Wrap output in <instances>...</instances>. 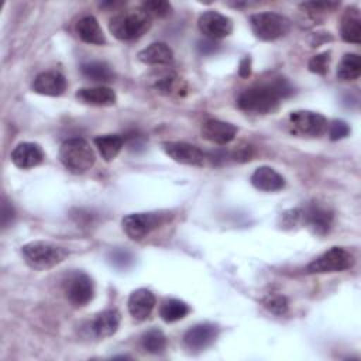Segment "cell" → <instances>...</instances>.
I'll return each mask as SVG.
<instances>
[{"mask_svg": "<svg viewBox=\"0 0 361 361\" xmlns=\"http://www.w3.org/2000/svg\"><path fill=\"white\" fill-rule=\"evenodd\" d=\"M293 93L292 86L283 78H275L269 82L257 83L240 93L237 106L250 114H267L274 111L281 99Z\"/></svg>", "mask_w": 361, "mask_h": 361, "instance_id": "6da1fadb", "label": "cell"}, {"mask_svg": "<svg viewBox=\"0 0 361 361\" xmlns=\"http://www.w3.org/2000/svg\"><path fill=\"white\" fill-rule=\"evenodd\" d=\"M151 27V17L142 10L120 11L109 23L110 32L121 41H133L145 34Z\"/></svg>", "mask_w": 361, "mask_h": 361, "instance_id": "7a4b0ae2", "label": "cell"}, {"mask_svg": "<svg viewBox=\"0 0 361 361\" xmlns=\"http://www.w3.org/2000/svg\"><path fill=\"white\" fill-rule=\"evenodd\" d=\"M59 159L72 173H83L94 165L96 154L86 140L69 138L59 148Z\"/></svg>", "mask_w": 361, "mask_h": 361, "instance_id": "3957f363", "label": "cell"}, {"mask_svg": "<svg viewBox=\"0 0 361 361\" xmlns=\"http://www.w3.org/2000/svg\"><path fill=\"white\" fill-rule=\"evenodd\" d=\"M21 254L30 268L45 271L62 262L68 252L62 247L47 241H31L21 248Z\"/></svg>", "mask_w": 361, "mask_h": 361, "instance_id": "277c9868", "label": "cell"}, {"mask_svg": "<svg viewBox=\"0 0 361 361\" xmlns=\"http://www.w3.org/2000/svg\"><path fill=\"white\" fill-rule=\"evenodd\" d=\"M250 25L254 35L261 41H274L289 31L290 21L282 14L264 11L252 14L250 17Z\"/></svg>", "mask_w": 361, "mask_h": 361, "instance_id": "5b68a950", "label": "cell"}, {"mask_svg": "<svg viewBox=\"0 0 361 361\" xmlns=\"http://www.w3.org/2000/svg\"><path fill=\"white\" fill-rule=\"evenodd\" d=\"M353 264H354V258L347 250L341 247H331L330 250L316 257L312 262H309L306 267V272L307 274L341 272L344 269H348Z\"/></svg>", "mask_w": 361, "mask_h": 361, "instance_id": "8992f818", "label": "cell"}, {"mask_svg": "<svg viewBox=\"0 0 361 361\" xmlns=\"http://www.w3.org/2000/svg\"><path fill=\"white\" fill-rule=\"evenodd\" d=\"M165 221V214L161 212L148 213H131L121 220L123 231L131 240L140 241L151 231L158 228Z\"/></svg>", "mask_w": 361, "mask_h": 361, "instance_id": "52a82bcc", "label": "cell"}, {"mask_svg": "<svg viewBox=\"0 0 361 361\" xmlns=\"http://www.w3.org/2000/svg\"><path fill=\"white\" fill-rule=\"evenodd\" d=\"M65 295L73 306L87 305L94 295L92 278L85 272H73L65 281Z\"/></svg>", "mask_w": 361, "mask_h": 361, "instance_id": "ba28073f", "label": "cell"}, {"mask_svg": "<svg viewBox=\"0 0 361 361\" xmlns=\"http://www.w3.org/2000/svg\"><path fill=\"white\" fill-rule=\"evenodd\" d=\"M289 121L296 133L310 137H319L327 130V118L316 111L296 110L289 116Z\"/></svg>", "mask_w": 361, "mask_h": 361, "instance_id": "9c48e42d", "label": "cell"}, {"mask_svg": "<svg viewBox=\"0 0 361 361\" xmlns=\"http://www.w3.org/2000/svg\"><path fill=\"white\" fill-rule=\"evenodd\" d=\"M200 32L209 39H221L228 37L233 31V21L214 10L204 11L197 21Z\"/></svg>", "mask_w": 361, "mask_h": 361, "instance_id": "30bf717a", "label": "cell"}, {"mask_svg": "<svg viewBox=\"0 0 361 361\" xmlns=\"http://www.w3.org/2000/svg\"><path fill=\"white\" fill-rule=\"evenodd\" d=\"M164 151L169 158L173 161L183 164V165H192V166H203L207 161L206 154L197 148L193 144L183 142V141H168L162 144Z\"/></svg>", "mask_w": 361, "mask_h": 361, "instance_id": "8fae6325", "label": "cell"}, {"mask_svg": "<svg viewBox=\"0 0 361 361\" xmlns=\"http://www.w3.org/2000/svg\"><path fill=\"white\" fill-rule=\"evenodd\" d=\"M302 221L319 235H324L333 223V213L320 204L312 203L305 210H302Z\"/></svg>", "mask_w": 361, "mask_h": 361, "instance_id": "7c38bea8", "label": "cell"}, {"mask_svg": "<svg viewBox=\"0 0 361 361\" xmlns=\"http://www.w3.org/2000/svg\"><path fill=\"white\" fill-rule=\"evenodd\" d=\"M237 131L238 128L234 124L221 120H207L202 126L203 138L219 145H226L231 142Z\"/></svg>", "mask_w": 361, "mask_h": 361, "instance_id": "4fadbf2b", "label": "cell"}, {"mask_svg": "<svg viewBox=\"0 0 361 361\" xmlns=\"http://www.w3.org/2000/svg\"><path fill=\"white\" fill-rule=\"evenodd\" d=\"M219 327L212 323H199L193 327H190L185 336L183 341L186 347L192 350H203L209 347L217 337Z\"/></svg>", "mask_w": 361, "mask_h": 361, "instance_id": "5bb4252c", "label": "cell"}, {"mask_svg": "<svg viewBox=\"0 0 361 361\" xmlns=\"http://www.w3.org/2000/svg\"><path fill=\"white\" fill-rule=\"evenodd\" d=\"M66 89L65 76L56 71L41 72L32 82V90L44 96H61Z\"/></svg>", "mask_w": 361, "mask_h": 361, "instance_id": "9a60e30c", "label": "cell"}, {"mask_svg": "<svg viewBox=\"0 0 361 361\" xmlns=\"http://www.w3.org/2000/svg\"><path fill=\"white\" fill-rule=\"evenodd\" d=\"M128 312L135 320H145L154 310L155 296L151 290L140 288L131 292L128 298Z\"/></svg>", "mask_w": 361, "mask_h": 361, "instance_id": "2e32d148", "label": "cell"}, {"mask_svg": "<svg viewBox=\"0 0 361 361\" xmlns=\"http://www.w3.org/2000/svg\"><path fill=\"white\" fill-rule=\"evenodd\" d=\"M44 159L41 147L35 142H20L11 151V161L17 168L28 169L39 165Z\"/></svg>", "mask_w": 361, "mask_h": 361, "instance_id": "e0dca14e", "label": "cell"}, {"mask_svg": "<svg viewBox=\"0 0 361 361\" xmlns=\"http://www.w3.org/2000/svg\"><path fill=\"white\" fill-rule=\"evenodd\" d=\"M251 183L258 190L264 192H276L285 186V179L271 166H259L257 168L251 178Z\"/></svg>", "mask_w": 361, "mask_h": 361, "instance_id": "ac0fdd59", "label": "cell"}, {"mask_svg": "<svg viewBox=\"0 0 361 361\" xmlns=\"http://www.w3.org/2000/svg\"><path fill=\"white\" fill-rule=\"evenodd\" d=\"M78 100L85 104L97 106V107H107L113 106L117 100V96L113 89L107 86H96V87H83L76 92Z\"/></svg>", "mask_w": 361, "mask_h": 361, "instance_id": "d6986e66", "label": "cell"}, {"mask_svg": "<svg viewBox=\"0 0 361 361\" xmlns=\"http://www.w3.org/2000/svg\"><path fill=\"white\" fill-rule=\"evenodd\" d=\"M120 326V313L116 309H106L100 312L90 327L97 338H106L113 336Z\"/></svg>", "mask_w": 361, "mask_h": 361, "instance_id": "ffe728a7", "label": "cell"}, {"mask_svg": "<svg viewBox=\"0 0 361 361\" xmlns=\"http://www.w3.org/2000/svg\"><path fill=\"white\" fill-rule=\"evenodd\" d=\"M76 32L83 42L93 45L106 44V37L93 16H85L76 23Z\"/></svg>", "mask_w": 361, "mask_h": 361, "instance_id": "44dd1931", "label": "cell"}, {"mask_svg": "<svg viewBox=\"0 0 361 361\" xmlns=\"http://www.w3.org/2000/svg\"><path fill=\"white\" fill-rule=\"evenodd\" d=\"M173 58V51L165 42H152L138 52V59L145 65H165Z\"/></svg>", "mask_w": 361, "mask_h": 361, "instance_id": "7402d4cb", "label": "cell"}, {"mask_svg": "<svg viewBox=\"0 0 361 361\" xmlns=\"http://www.w3.org/2000/svg\"><path fill=\"white\" fill-rule=\"evenodd\" d=\"M124 140L118 134H104L94 138V145L97 147L102 158L107 162L113 161L121 151Z\"/></svg>", "mask_w": 361, "mask_h": 361, "instance_id": "603a6c76", "label": "cell"}, {"mask_svg": "<svg viewBox=\"0 0 361 361\" xmlns=\"http://www.w3.org/2000/svg\"><path fill=\"white\" fill-rule=\"evenodd\" d=\"M83 76L94 82H110L114 78V72L107 62L103 61H92L86 62L80 68Z\"/></svg>", "mask_w": 361, "mask_h": 361, "instance_id": "cb8c5ba5", "label": "cell"}, {"mask_svg": "<svg viewBox=\"0 0 361 361\" xmlns=\"http://www.w3.org/2000/svg\"><path fill=\"white\" fill-rule=\"evenodd\" d=\"M341 38L345 42H351V44H360L361 41V21H360V16L358 13H350L347 10L345 16L343 17L341 21Z\"/></svg>", "mask_w": 361, "mask_h": 361, "instance_id": "d4e9b609", "label": "cell"}, {"mask_svg": "<svg viewBox=\"0 0 361 361\" xmlns=\"http://www.w3.org/2000/svg\"><path fill=\"white\" fill-rule=\"evenodd\" d=\"M190 312V307L179 299H166L159 309V316L166 323H173L183 319Z\"/></svg>", "mask_w": 361, "mask_h": 361, "instance_id": "484cf974", "label": "cell"}, {"mask_svg": "<svg viewBox=\"0 0 361 361\" xmlns=\"http://www.w3.org/2000/svg\"><path fill=\"white\" fill-rule=\"evenodd\" d=\"M361 73V59L358 54H345L337 68V76L341 80H354Z\"/></svg>", "mask_w": 361, "mask_h": 361, "instance_id": "4316f807", "label": "cell"}, {"mask_svg": "<svg viewBox=\"0 0 361 361\" xmlns=\"http://www.w3.org/2000/svg\"><path fill=\"white\" fill-rule=\"evenodd\" d=\"M141 345L151 354H159L166 347V337L159 329H149L141 336Z\"/></svg>", "mask_w": 361, "mask_h": 361, "instance_id": "83f0119b", "label": "cell"}, {"mask_svg": "<svg viewBox=\"0 0 361 361\" xmlns=\"http://www.w3.org/2000/svg\"><path fill=\"white\" fill-rule=\"evenodd\" d=\"M141 8L149 16V17H166L172 11V6L165 0H148L144 1Z\"/></svg>", "mask_w": 361, "mask_h": 361, "instance_id": "f1b7e54d", "label": "cell"}, {"mask_svg": "<svg viewBox=\"0 0 361 361\" xmlns=\"http://www.w3.org/2000/svg\"><path fill=\"white\" fill-rule=\"evenodd\" d=\"M109 261L117 269H127L133 265L134 258L130 251L117 248V250H113L109 252Z\"/></svg>", "mask_w": 361, "mask_h": 361, "instance_id": "f546056e", "label": "cell"}, {"mask_svg": "<svg viewBox=\"0 0 361 361\" xmlns=\"http://www.w3.org/2000/svg\"><path fill=\"white\" fill-rule=\"evenodd\" d=\"M264 306L275 313V314H285L288 312V299L282 295H269L264 299Z\"/></svg>", "mask_w": 361, "mask_h": 361, "instance_id": "4dcf8cb0", "label": "cell"}, {"mask_svg": "<svg viewBox=\"0 0 361 361\" xmlns=\"http://www.w3.org/2000/svg\"><path fill=\"white\" fill-rule=\"evenodd\" d=\"M329 63H330V52L326 51V52L314 55L309 61L307 66H309L310 72L317 73V75H324L329 71Z\"/></svg>", "mask_w": 361, "mask_h": 361, "instance_id": "1f68e13d", "label": "cell"}, {"mask_svg": "<svg viewBox=\"0 0 361 361\" xmlns=\"http://www.w3.org/2000/svg\"><path fill=\"white\" fill-rule=\"evenodd\" d=\"M327 128H329V137H330V140H333V141L345 138V137L348 135V133H350L348 124H347L345 121H343V120H334V121H331V123L327 126Z\"/></svg>", "mask_w": 361, "mask_h": 361, "instance_id": "d6a6232c", "label": "cell"}, {"mask_svg": "<svg viewBox=\"0 0 361 361\" xmlns=\"http://www.w3.org/2000/svg\"><path fill=\"white\" fill-rule=\"evenodd\" d=\"M340 3L336 1H307L300 4L302 8H306L307 11H317V13H323V11H331L336 7H338Z\"/></svg>", "mask_w": 361, "mask_h": 361, "instance_id": "836d02e7", "label": "cell"}, {"mask_svg": "<svg viewBox=\"0 0 361 361\" xmlns=\"http://www.w3.org/2000/svg\"><path fill=\"white\" fill-rule=\"evenodd\" d=\"M13 219H14L13 206L8 204L7 200H3V204H1V224H3V227H7L11 223Z\"/></svg>", "mask_w": 361, "mask_h": 361, "instance_id": "e575fe53", "label": "cell"}, {"mask_svg": "<svg viewBox=\"0 0 361 361\" xmlns=\"http://www.w3.org/2000/svg\"><path fill=\"white\" fill-rule=\"evenodd\" d=\"M197 48H199V51L202 52V54H212V52H214L217 48H219V45L213 41V39H204V41H200L199 42V45H197Z\"/></svg>", "mask_w": 361, "mask_h": 361, "instance_id": "d590c367", "label": "cell"}, {"mask_svg": "<svg viewBox=\"0 0 361 361\" xmlns=\"http://www.w3.org/2000/svg\"><path fill=\"white\" fill-rule=\"evenodd\" d=\"M238 73H240V76H243V78L250 76V73H251V59H250V56H245V58L240 62Z\"/></svg>", "mask_w": 361, "mask_h": 361, "instance_id": "8d00e7d4", "label": "cell"}]
</instances>
